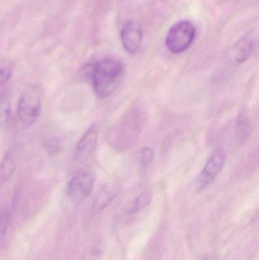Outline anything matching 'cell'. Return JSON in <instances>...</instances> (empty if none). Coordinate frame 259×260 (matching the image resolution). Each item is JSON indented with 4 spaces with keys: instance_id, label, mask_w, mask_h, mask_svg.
I'll list each match as a JSON object with an SVG mask.
<instances>
[{
    "instance_id": "1",
    "label": "cell",
    "mask_w": 259,
    "mask_h": 260,
    "mask_svg": "<svg viewBox=\"0 0 259 260\" xmlns=\"http://www.w3.org/2000/svg\"><path fill=\"white\" fill-rule=\"evenodd\" d=\"M124 64L117 59L97 61L91 68L93 88L97 98L106 99L114 94L124 79Z\"/></svg>"
},
{
    "instance_id": "2",
    "label": "cell",
    "mask_w": 259,
    "mask_h": 260,
    "mask_svg": "<svg viewBox=\"0 0 259 260\" xmlns=\"http://www.w3.org/2000/svg\"><path fill=\"white\" fill-rule=\"evenodd\" d=\"M145 112L139 107H132L119 122L113 138V143L117 149L126 150L136 142L142 131L145 120Z\"/></svg>"
},
{
    "instance_id": "3",
    "label": "cell",
    "mask_w": 259,
    "mask_h": 260,
    "mask_svg": "<svg viewBox=\"0 0 259 260\" xmlns=\"http://www.w3.org/2000/svg\"><path fill=\"white\" fill-rule=\"evenodd\" d=\"M196 30L193 23L181 21L173 24L167 32L165 44L170 53L178 54L187 50L194 41Z\"/></svg>"
},
{
    "instance_id": "4",
    "label": "cell",
    "mask_w": 259,
    "mask_h": 260,
    "mask_svg": "<svg viewBox=\"0 0 259 260\" xmlns=\"http://www.w3.org/2000/svg\"><path fill=\"white\" fill-rule=\"evenodd\" d=\"M95 181V174L92 170L82 168L78 171L68 183L67 193L70 200L77 204L85 201L91 196Z\"/></svg>"
},
{
    "instance_id": "5",
    "label": "cell",
    "mask_w": 259,
    "mask_h": 260,
    "mask_svg": "<svg viewBox=\"0 0 259 260\" xmlns=\"http://www.w3.org/2000/svg\"><path fill=\"white\" fill-rule=\"evenodd\" d=\"M41 110L42 102L36 91H27L21 95L18 103V114L24 126H33L41 116Z\"/></svg>"
},
{
    "instance_id": "6",
    "label": "cell",
    "mask_w": 259,
    "mask_h": 260,
    "mask_svg": "<svg viewBox=\"0 0 259 260\" xmlns=\"http://www.w3.org/2000/svg\"><path fill=\"white\" fill-rule=\"evenodd\" d=\"M227 154L222 148H218L211 154L198 178V186L204 189L217 178L225 167Z\"/></svg>"
},
{
    "instance_id": "7",
    "label": "cell",
    "mask_w": 259,
    "mask_h": 260,
    "mask_svg": "<svg viewBox=\"0 0 259 260\" xmlns=\"http://www.w3.org/2000/svg\"><path fill=\"white\" fill-rule=\"evenodd\" d=\"M257 37L255 30L246 33L231 49L229 58L236 64L246 62L253 53L256 46Z\"/></svg>"
},
{
    "instance_id": "8",
    "label": "cell",
    "mask_w": 259,
    "mask_h": 260,
    "mask_svg": "<svg viewBox=\"0 0 259 260\" xmlns=\"http://www.w3.org/2000/svg\"><path fill=\"white\" fill-rule=\"evenodd\" d=\"M142 29L138 22L129 21L123 25L121 31V41L125 50L135 54L139 50L142 42Z\"/></svg>"
},
{
    "instance_id": "9",
    "label": "cell",
    "mask_w": 259,
    "mask_h": 260,
    "mask_svg": "<svg viewBox=\"0 0 259 260\" xmlns=\"http://www.w3.org/2000/svg\"><path fill=\"white\" fill-rule=\"evenodd\" d=\"M98 140V128L96 124L90 126L78 143L76 149V159L85 160L92 155Z\"/></svg>"
},
{
    "instance_id": "10",
    "label": "cell",
    "mask_w": 259,
    "mask_h": 260,
    "mask_svg": "<svg viewBox=\"0 0 259 260\" xmlns=\"http://www.w3.org/2000/svg\"><path fill=\"white\" fill-rule=\"evenodd\" d=\"M16 169V162L13 156L6 153L0 164V186L12 177Z\"/></svg>"
},
{
    "instance_id": "11",
    "label": "cell",
    "mask_w": 259,
    "mask_h": 260,
    "mask_svg": "<svg viewBox=\"0 0 259 260\" xmlns=\"http://www.w3.org/2000/svg\"><path fill=\"white\" fill-rule=\"evenodd\" d=\"M152 200V192L150 190L142 191L137 196L136 198L134 200L131 212L137 213V212L144 210L151 204Z\"/></svg>"
},
{
    "instance_id": "12",
    "label": "cell",
    "mask_w": 259,
    "mask_h": 260,
    "mask_svg": "<svg viewBox=\"0 0 259 260\" xmlns=\"http://www.w3.org/2000/svg\"><path fill=\"white\" fill-rule=\"evenodd\" d=\"M12 111L11 102L7 95H0V126L6 124L9 121Z\"/></svg>"
},
{
    "instance_id": "13",
    "label": "cell",
    "mask_w": 259,
    "mask_h": 260,
    "mask_svg": "<svg viewBox=\"0 0 259 260\" xmlns=\"http://www.w3.org/2000/svg\"><path fill=\"white\" fill-rule=\"evenodd\" d=\"M154 151L149 147H144L140 151L139 160L141 169L146 170L151 166L154 160Z\"/></svg>"
},
{
    "instance_id": "14",
    "label": "cell",
    "mask_w": 259,
    "mask_h": 260,
    "mask_svg": "<svg viewBox=\"0 0 259 260\" xmlns=\"http://www.w3.org/2000/svg\"><path fill=\"white\" fill-rule=\"evenodd\" d=\"M12 220V215L9 212H3L0 214V240L4 238L8 228L11 223Z\"/></svg>"
},
{
    "instance_id": "15",
    "label": "cell",
    "mask_w": 259,
    "mask_h": 260,
    "mask_svg": "<svg viewBox=\"0 0 259 260\" xmlns=\"http://www.w3.org/2000/svg\"><path fill=\"white\" fill-rule=\"evenodd\" d=\"M45 148L49 154H56L60 149V142L56 138H52L46 142Z\"/></svg>"
},
{
    "instance_id": "16",
    "label": "cell",
    "mask_w": 259,
    "mask_h": 260,
    "mask_svg": "<svg viewBox=\"0 0 259 260\" xmlns=\"http://www.w3.org/2000/svg\"><path fill=\"white\" fill-rule=\"evenodd\" d=\"M12 76V70L9 68H0V85H4Z\"/></svg>"
},
{
    "instance_id": "17",
    "label": "cell",
    "mask_w": 259,
    "mask_h": 260,
    "mask_svg": "<svg viewBox=\"0 0 259 260\" xmlns=\"http://www.w3.org/2000/svg\"><path fill=\"white\" fill-rule=\"evenodd\" d=\"M205 260H216V259L214 256H211V257L207 258V259H205Z\"/></svg>"
}]
</instances>
